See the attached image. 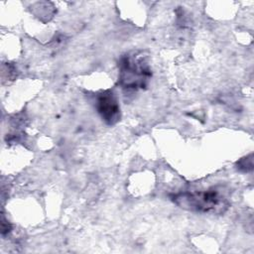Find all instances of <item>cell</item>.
Returning a JSON list of instances; mask_svg holds the SVG:
<instances>
[{"label": "cell", "instance_id": "cell-3", "mask_svg": "<svg viewBox=\"0 0 254 254\" xmlns=\"http://www.w3.org/2000/svg\"><path fill=\"white\" fill-rule=\"evenodd\" d=\"M96 107L100 116L107 124H114L119 120L120 108L113 92L104 91L99 94Z\"/></svg>", "mask_w": 254, "mask_h": 254}, {"label": "cell", "instance_id": "cell-2", "mask_svg": "<svg viewBox=\"0 0 254 254\" xmlns=\"http://www.w3.org/2000/svg\"><path fill=\"white\" fill-rule=\"evenodd\" d=\"M222 198L223 197L215 190L183 193L175 196V199L183 201V205L187 204L200 211H214L217 207L223 205Z\"/></svg>", "mask_w": 254, "mask_h": 254}, {"label": "cell", "instance_id": "cell-1", "mask_svg": "<svg viewBox=\"0 0 254 254\" xmlns=\"http://www.w3.org/2000/svg\"><path fill=\"white\" fill-rule=\"evenodd\" d=\"M150 75L146 63L140 59L123 58L120 63V83L126 88L143 87Z\"/></svg>", "mask_w": 254, "mask_h": 254}]
</instances>
